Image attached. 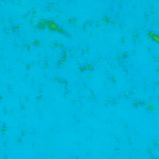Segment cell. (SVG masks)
<instances>
[{
    "label": "cell",
    "instance_id": "6da1fadb",
    "mask_svg": "<svg viewBox=\"0 0 159 159\" xmlns=\"http://www.w3.org/2000/svg\"><path fill=\"white\" fill-rule=\"evenodd\" d=\"M150 38L154 39V41L159 42V36H157V35H154V34H150Z\"/></svg>",
    "mask_w": 159,
    "mask_h": 159
}]
</instances>
